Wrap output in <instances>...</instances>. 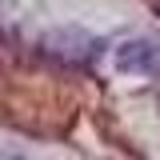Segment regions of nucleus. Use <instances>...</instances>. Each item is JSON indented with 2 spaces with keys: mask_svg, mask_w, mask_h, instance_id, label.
I'll list each match as a JSON object with an SVG mask.
<instances>
[{
  "mask_svg": "<svg viewBox=\"0 0 160 160\" xmlns=\"http://www.w3.org/2000/svg\"><path fill=\"white\" fill-rule=\"evenodd\" d=\"M112 60H116V72H124V76H152L160 68V44L148 36H132L116 44Z\"/></svg>",
  "mask_w": 160,
  "mask_h": 160,
  "instance_id": "obj_2",
  "label": "nucleus"
},
{
  "mask_svg": "<svg viewBox=\"0 0 160 160\" xmlns=\"http://www.w3.org/2000/svg\"><path fill=\"white\" fill-rule=\"evenodd\" d=\"M40 48H44L48 56L64 60V64H88V60L96 56L100 40L88 36L84 28H56V32H48V36L40 40Z\"/></svg>",
  "mask_w": 160,
  "mask_h": 160,
  "instance_id": "obj_1",
  "label": "nucleus"
}]
</instances>
